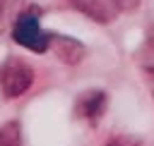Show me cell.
<instances>
[{
  "mask_svg": "<svg viewBox=\"0 0 154 146\" xmlns=\"http://www.w3.org/2000/svg\"><path fill=\"white\" fill-rule=\"evenodd\" d=\"M38 19H41V10L36 5L26 7L12 26V38L34 53H46L51 45V31H43Z\"/></svg>",
  "mask_w": 154,
  "mask_h": 146,
  "instance_id": "obj_1",
  "label": "cell"
},
{
  "mask_svg": "<svg viewBox=\"0 0 154 146\" xmlns=\"http://www.w3.org/2000/svg\"><path fill=\"white\" fill-rule=\"evenodd\" d=\"M34 81V69L26 60L12 55L0 65V91L5 98H17L24 91H29Z\"/></svg>",
  "mask_w": 154,
  "mask_h": 146,
  "instance_id": "obj_2",
  "label": "cell"
},
{
  "mask_svg": "<svg viewBox=\"0 0 154 146\" xmlns=\"http://www.w3.org/2000/svg\"><path fill=\"white\" fill-rule=\"evenodd\" d=\"M48 50H53L58 55V60L67 62V65H75L84 57V45L70 36H60V34H51V45Z\"/></svg>",
  "mask_w": 154,
  "mask_h": 146,
  "instance_id": "obj_3",
  "label": "cell"
},
{
  "mask_svg": "<svg viewBox=\"0 0 154 146\" xmlns=\"http://www.w3.org/2000/svg\"><path fill=\"white\" fill-rule=\"evenodd\" d=\"M106 110V93L103 91H84L79 98H77V105H75V112L77 117H84V120H99Z\"/></svg>",
  "mask_w": 154,
  "mask_h": 146,
  "instance_id": "obj_4",
  "label": "cell"
},
{
  "mask_svg": "<svg viewBox=\"0 0 154 146\" xmlns=\"http://www.w3.org/2000/svg\"><path fill=\"white\" fill-rule=\"evenodd\" d=\"M22 12H24V0H0V34L12 29Z\"/></svg>",
  "mask_w": 154,
  "mask_h": 146,
  "instance_id": "obj_5",
  "label": "cell"
},
{
  "mask_svg": "<svg viewBox=\"0 0 154 146\" xmlns=\"http://www.w3.org/2000/svg\"><path fill=\"white\" fill-rule=\"evenodd\" d=\"M0 146H24L22 141V129L17 120H10L0 127Z\"/></svg>",
  "mask_w": 154,
  "mask_h": 146,
  "instance_id": "obj_6",
  "label": "cell"
},
{
  "mask_svg": "<svg viewBox=\"0 0 154 146\" xmlns=\"http://www.w3.org/2000/svg\"><path fill=\"white\" fill-rule=\"evenodd\" d=\"M77 10H82L84 14H89L91 19H96V22H108L111 17H108V12L103 10V5L99 2V0H70Z\"/></svg>",
  "mask_w": 154,
  "mask_h": 146,
  "instance_id": "obj_7",
  "label": "cell"
},
{
  "mask_svg": "<svg viewBox=\"0 0 154 146\" xmlns=\"http://www.w3.org/2000/svg\"><path fill=\"white\" fill-rule=\"evenodd\" d=\"M106 146H142L137 139H132V136H116V139H111Z\"/></svg>",
  "mask_w": 154,
  "mask_h": 146,
  "instance_id": "obj_8",
  "label": "cell"
},
{
  "mask_svg": "<svg viewBox=\"0 0 154 146\" xmlns=\"http://www.w3.org/2000/svg\"><path fill=\"white\" fill-rule=\"evenodd\" d=\"M113 5H116V10H120V12H132V10H137L140 0H113Z\"/></svg>",
  "mask_w": 154,
  "mask_h": 146,
  "instance_id": "obj_9",
  "label": "cell"
},
{
  "mask_svg": "<svg viewBox=\"0 0 154 146\" xmlns=\"http://www.w3.org/2000/svg\"><path fill=\"white\" fill-rule=\"evenodd\" d=\"M144 79H147L149 93H152V98H154V65H147V67H144Z\"/></svg>",
  "mask_w": 154,
  "mask_h": 146,
  "instance_id": "obj_10",
  "label": "cell"
}]
</instances>
